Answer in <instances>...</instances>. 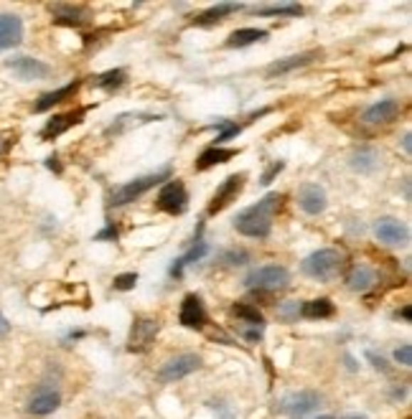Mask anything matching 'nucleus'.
Segmentation results:
<instances>
[{
    "label": "nucleus",
    "mask_w": 412,
    "mask_h": 419,
    "mask_svg": "<svg viewBox=\"0 0 412 419\" xmlns=\"http://www.w3.org/2000/svg\"><path fill=\"white\" fill-rule=\"evenodd\" d=\"M95 239H97V242H102V239H117V229H115V226H107V229L100 231Z\"/></svg>",
    "instance_id": "nucleus-36"
},
{
    "label": "nucleus",
    "mask_w": 412,
    "mask_h": 419,
    "mask_svg": "<svg viewBox=\"0 0 412 419\" xmlns=\"http://www.w3.org/2000/svg\"><path fill=\"white\" fill-rule=\"evenodd\" d=\"M54 21L56 23H66V26H79L84 23V18H82V11L79 8H72V6H59L54 11Z\"/></svg>",
    "instance_id": "nucleus-28"
},
{
    "label": "nucleus",
    "mask_w": 412,
    "mask_h": 419,
    "mask_svg": "<svg viewBox=\"0 0 412 419\" xmlns=\"http://www.w3.org/2000/svg\"><path fill=\"white\" fill-rule=\"evenodd\" d=\"M8 331H11V325H8V320L3 318V313H0V338L8 336Z\"/></svg>",
    "instance_id": "nucleus-37"
},
{
    "label": "nucleus",
    "mask_w": 412,
    "mask_h": 419,
    "mask_svg": "<svg viewBox=\"0 0 412 419\" xmlns=\"http://www.w3.org/2000/svg\"><path fill=\"white\" fill-rule=\"evenodd\" d=\"M77 89H79V82H74V84H66V87H61V89H56V92H48V95H43L41 100L36 102V112H46V110H51L54 105H59V102H64L66 97H72V95H77Z\"/></svg>",
    "instance_id": "nucleus-24"
},
{
    "label": "nucleus",
    "mask_w": 412,
    "mask_h": 419,
    "mask_svg": "<svg viewBox=\"0 0 412 419\" xmlns=\"http://www.w3.org/2000/svg\"><path fill=\"white\" fill-rule=\"evenodd\" d=\"M394 361L402 364V366H412V346L410 343H402L400 349L394 351Z\"/></svg>",
    "instance_id": "nucleus-33"
},
{
    "label": "nucleus",
    "mask_w": 412,
    "mask_h": 419,
    "mask_svg": "<svg viewBox=\"0 0 412 419\" xmlns=\"http://www.w3.org/2000/svg\"><path fill=\"white\" fill-rule=\"evenodd\" d=\"M298 206L303 208L308 216H318V213L326 211L329 206V198H326V191L318 184H303L298 191Z\"/></svg>",
    "instance_id": "nucleus-10"
},
{
    "label": "nucleus",
    "mask_w": 412,
    "mask_h": 419,
    "mask_svg": "<svg viewBox=\"0 0 412 419\" xmlns=\"http://www.w3.org/2000/svg\"><path fill=\"white\" fill-rule=\"evenodd\" d=\"M344 419H364V417H344Z\"/></svg>",
    "instance_id": "nucleus-41"
},
{
    "label": "nucleus",
    "mask_w": 412,
    "mask_h": 419,
    "mask_svg": "<svg viewBox=\"0 0 412 419\" xmlns=\"http://www.w3.org/2000/svg\"><path fill=\"white\" fill-rule=\"evenodd\" d=\"M97 87L100 89H117L125 84V71L122 69H112V71H105L102 77H97Z\"/></svg>",
    "instance_id": "nucleus-29"
},
{
    "label": "nucleus",
    "mask_w": 412,
    "mask_h": 419,
    "mask_svg": "<svg viewBox=\"0 0 412 419\" xmlns=\"http://www.w3.org/2000/svg\"><path fill=\"white\" fill-rule=\"evenodd\" d=\"M181 325L191 328V331H201L206 325V310H204V302L199 295H186L181 302V315H179Z\"/></svg>",
    "instance_id": "nucleus-11"
},
{
    "label": "nucleus",
    "mask_w": 412,
    "mask_h": 419,
    "mask_svg": "<svg viewBox=\"0 0 412 419\" xmlns=\"http://www.w3.org/2000/svg\"><path fill=\"white\" fill-rule=\"evenodd\" d=\"M341 265H344V257H341L336 249H318L311 257H305L300 270H303V275H308V277L329 282V280H334L336 275H339Z\"/></svg>",
    "instance_id": "nucleus-2"
},
{
    "label": "nucleus",
    "mask_w": 412,
    "mask_h": 419,
    "mask_svg": "<svg viewBox=\"0 0 412 419\" xmlns=\"http://www.w3.org/2000/svg\"><path fill=\"white\" fill-rule=\"evenodd\" d=\"M263 38H268V31H263V28H239L227 38V46L229 48H245V46H252V43H257V41H263Z\"/></svg>",
    "instance_id": "nucleus-21"
},
{
    "label": "nucleus",
    "mask_w": 412,
    "mask_h": 419,
    "mask_svg": "<svg viewBox=\"0 0 412 419\" xmlns=\"http://www.w3.org/2000/svg\"><path fill=\"white\" fill-rule=\"evenodd\" d=\"M260 16H300L303 8L298 3H280V6H268V8H260Z\"/></svg>",
    "instance_id": "nucleus-30"
},
{
    "label": "nucleus",
    "mask_w": 412,
    "mask_h": 419,
    "mask_svg": "<svg viewBox=\"0 0 412 419\" xmlns=\"http://www.w3.org/2000/svg\"><path fill=\"white\" fill-rule=\"evenodd\" d=\"M282 196L280 193H268L263 201H257L255 206L239 211L234 218V229L239 234L252 236V239H265L273 231V216L280 208Z\"/></svg>",
    "instance_id": "nucleus-1"
},
{
    "label": "nucleus",
    "mask_w": 412,
    "mask_h": 419,
    "mask_svg": "<svg viewBox=\"0 0 412 419\" xmlns=\"http://www.w3.org/2000/svg\"><path fill=\"white\" fill-rule=\"evenodd\" d=\"M112 285H115V290H132L137 285V275L135 272H127V275H117V277L112 280Z\"/></svg>",
    "instance_id": "nucleus-31"
},
{
    "label": "nucleus",
    "mask_w": 412,
    "mask_h": 419,
    "mask_svg": "<svg viewBox=\"0 0 412 419\" xmlns=\"http://www.w3.org/2000/svg\"><path fill=\"white\" fill-rule=\"evenodd\" d=\"M316 419H334V417H316Z\"/></svg>",
    "instance_id": "nucleus-42"
},
{
    "label": "nucleus",
    "mask_w": 412,
    "mask_h": 419,
    "mask_svg": "<svg viewBox=\"0 0 412 419\" xmlns=\"http://www.w3.org/2000/svg\"><path fill=\"white\" fill-rule=\"evenodd\" d=\"M221 127H224V132H221L219 137H216V142H224V140H229V137H234L239 132V124H232V122H224V120H221Z\"/></svg>",
    "instance_id": "nucleus-35"
},
{
    "label": "nucleus",
    "mask_w": 412,
    "mask_h": 419,
    "mask_svg": "<svg viewBox=\"0 0 412 419\" xmlns=\"http://www.w3.org/2000/svg\"><path fill=\"white\" fill-rule=\"evenodd\" d=\"M206 252H209V244L199 239V242L194 244V247L189 249V252H186L184 257H179V260L174 262V267H171V275H174V277H181V275H184V267H186V265H191V262H199Z\"/></svg>",
    "instance_id": "nucleus-25"
},
{
    "label": "nucleus",
    "mask_w": 412,
    "mask_h": 419,
    "mask_svg": "<svg viewBox=\"0 0 412 419\" xmlns=\"http://www.w3.org/2000/svg\"><path fill=\"white\" fill-rule=\"evenodd\" d=\"M369 359L374 361V366H376V368H382V371H387V366H384V359H376V356H371V354H369Z\"/></svg>",
    "instance_id": "nucleus-39"
},
{
    "label": "nucleus",
    "mask_w": 412,
    "mask_h": 419,
    "mask_svg": "<svg viewBox=\"0 0 412 419\" xmlns=\"http://www.w3.org/2000/svg\"><path fill=\"white\" fill-rule=\"evenodd\" d=\"M237 11H242L239 3H221V6L209 8L206 13L194 18V26H214V23H219L224 16H232V13H237Z\"/></svg>",
    "instance_id": "nucleus-20"
},
{
    "label": "nucleus",
    "mask_w": 412,
    "mask_h": 419,
    "mask_svg": "<svg viewBox=\"0 0 412 419\" xmlns=\"http://www.w3.org/2000/svg\"><path fill=\"white\" fill-rule=\"evenodd\" d=\"M8 69L13 74H19L21 79H26V82H31V79H46L51 74V69L43 61L31 59V56H16V59L8 61Z\"/></svg>",
    "instance_id": "nucleus-12"
},
{
    "label": "nucleus",
    "mask_w": 412,
    "mask_h": 419,
    "mask_svg": "<svg viewBox=\"0 0 412 419\" xmlns=\"http://www.w3.org/2000/svg\"><path fill=\"white\" fill-rule=\"evenodd\" d=\"M61 404V394L51 386H41L38 391H33V396L28 399V412L31 414H51L56 412Z\"/></svg>",
    "instance_id": "nucleus-15"
},
{
    "label": "nucleus",
    "mask_w": 412,
    "mask_h": 419,
    "mask_svg": "<svg viewBox=\"0 0 412 419\" xmlns=\"http://www.w3.org/2000/svg\"><path fill=\"white\" fill-rule=\"evenodd\" d=\"M186 206H189V193H186V186L181 181H168L166 186L158 193V208L171 216L176 213H184Z\"/></svg>",
    "instance_id": "nucleus-8"
},
{
    "label": "nucleus",
    "mask_w": 412,
    "mask_h": 419,
    "mask_svg": "<svg viewBox=\"0 0 412 419\" xmlns=\"http://www.w3.org/2000/svg\"><path fill=\"white\" fill-rule=\"evenodd\" d=\"M201 366V359L196 354H181L174 356V359H168L161 368H158V378H161L163 384H174L179 378H186L189 373H194L196 368Z\"/></svg>",
    "instance_id": "nucleus-6"
},
{
    "label": "nucleus",
    "mask_w": 412,
    "mask_h": 419,
    "mask_svg": "<svg viewBox=\"0 0 412 419\" xmlns=\"http://www.w3.org/2000/svg\"><path fill=\"white\" fill-rule=\"evenodd\" d=\"M313 59H316V53H300V56H287V59L270 64V66H268V74H270V77H275V74L280 77V74H287V71L300 69V66L311 64Z\"/></svg>",
    "instance_id": "nucleus-22"
},
{
    "label": "nucleus",
    "mask_w": 412,
    "mask_h": 419,
    "mask_svg": "<svg viewBox=\"0 0 412 419\" xmlns=\"http://www.w3.org/2000/svg\"><path fill=\"white\" fill-rule=\"evenodd\" d=\"M232 313L237 315L242 323L252 325V328H263V325H265L263 313H260L255 305H247V302H237V305L232 307Z\"/></svg>",
    "instance_id": "nucleus-26"
},
{
    "label": "nucleus",
    "mask_w": 412,
    "mask_h": 419,
    "mask_svg": "<svg viewBox=\"0 0 412 419\" xmlns=\"http://www.w3.org/2000/svg\"><path fill=\"white\" fill-rule=\"evenodd\" d=\"M412 135H410V132H405V137H402V148H405V153H410V150H412Z\"/></svg>",
    "instance_id": "nucleus-38"
},
{
    "label": "nucleus",
    "mask_w": 412,
    "mask_h": 419,
    "mask_svg": "<svg viewBox=\"0 0 412 419\" xmlns=\"http://www.w3.org/2000/svg\"><path fill=\"white\" fill-rule=\"evenodd\" d=\"M278 315H280V318H285V320H293V318H298V315H300V307H298V302H293V300L282 302V305L278 307Z\"/></svg>",
    "instance_id": "nucleus-32"
},
{
    "label": "nucleus",
    "mask_w": 412,
    "mask_h": 419,
    "mask_svg": "<svg viewBox=\"0 0 412 419\" xmlns=\"http://www.w3.org/2000/svg\"><path fill=\"white\" fill-rule=\"evenodd\" d=\"M242 186H245V176H242V173H234V176L224 178V184H221L219 189H216L214 198H211V203H209V213L224 211V208H227L229 203H232L234 198L239 196Z\"/></svg>",
    "instance_id": "nucleus-9"
},
{
    "label": "nucleus",
    "mask_w": 412,
    "mask_h": 419,
    "mask_svg": "<svg viewBox=\"0 0 412 419\" xmlns=\"http://www.w3.org/2000/svg\"><path fill=\"white\" fill-rule=\"evenodd\" d=\"M282 168H285V163H282V160H278V163H273V166H270L268 171L263 173V178H260V184H263V186H270V184H273V178L278 176V173H280Z\"/></svg>",
    "instance_id": "nucleus-34"
},
{
    "label": "nucleus",
    "mask_w": 412,
    "mask_h": 419,
    "mask_svg": "<svg viewBox=\"0 0 412 419\" xmlns=\"http://www.w3.org/2000/svg\"><path fill=\"white\" fill-rule=\"evenodd\" d=\"M374 282H376L374 270H371V267H366V265L352 267V272H349V277H347L349 290H354V292H366V290H369Z\"/></svg>",
    "instance_id": "nucleus-18"
},
{
    "label": "nucleus",
    "mask_w": 412,
    "mask_h": 419,
    "mask_svg": "<svg viewBox=\"0 0 412 419\" xmlns=\"http://www.w3.org/2000/svg\"><path fill=\"white\" fill-rule=\"evenodd\" d=\"M166 178H168V168H163V171H158V173H150V176L135 178V181H127V184L117 186V189L112 191L110 203H112V206H125V203L135 201V198H140L143 193H148L150 189H156Z\"/></svg>",
    "instance_id": "nucleus-3"
},
{
    "label": "nucleus",
    "mask_w": 412,
    "mask_h": 419,
    "mask_svg": "<svg viewBox=\"0 0 412 419\" xmlns=\"http://www.w3.org/2000/svg\"><path fill=\"white\" fill-rule=\"evenodd\" d=\"M400 115V102L397 100H382L371 105L364 112V122L369 124H382V122H392L394 117Z\"/></svg>",
    "instance_id": "nucleus-16"
},
{
    "label": "nucleus",
    "mask_w": 412,
    "mask_h": 419,
    "mask_svg": "<svg viewBox=\"0 0 412 419\" xmlns=\"http://www.w3.org/2000/svg\"><path fill=\"white\" fill-rule=\"evenodd\" d=\"M234 155H237V150L209 148V150H204V153L199 155L196 168H199V171H206V168H211V166H221V163H227V160H232Z\"/></svg>",
    "instance_id": "nucleus-23"
},
{
    "label": "nucleus",
    "mask_w": 412,
    "mask_h": 419,
    "mask_svg": "<svg viewBox=\"0 0 412 419\" xmlns=\"http://www.w3.org/2000/svg\"><path fill=\"white\" fill-rule=\"evenodd\" d=\"M402 320H407V323H410V305H405V307H402Z\"/></svg>",
    "instance_id": "nucleus-40"
},
{
    "label": "nucleus",
    "mask_w": 412,
    "mask_h": 419,
    "mask_svg": "<svg viewBox=\"0 0 412 419\" xmlns=\"http://www.w3.org/2000/svg\"><path fill=\"white\" fill-rule=\"evenodd\" d=\"M23 38V21L13 13H0V48L19 46Z\"/></svg>",
    "instance_id": "nucleus-14"
},
{
    "label": "nucleus",
    "mask_w": 412,
    "mask_h": 419,
    "mask_svg": "<svg viewBox=\"0 0 412 419\" xmlns=\"http://www.w3.org/2000/svg\"><path fill=\"white\" fill-rule=\"evenodd\" d=\"M334 302L329 297H316V300H308L300 305V315L308 320H323V318H331L334 315Z\"/></svg>",
    "instance_id": "nucleus-19"
},
{
    "label": "nucleus",
    "mask_w": 412,
    "mask_h": 419,
    "mask_svg": "<svg viewBox=\"0 0 412 419\" xmlns=\"http://www.w3.org/2000/svg\"><path fill=\"white\" fill-rule=\"evenodd\" d=\"M352 168L359 173H371L376 168V153L371 148H361L352 155Z\"/></svg>",
    "instance_id": "nucleus-27"
},
{
    "label": "nucleus",
    "mask_w": 412,
    "mask_h": 419,
    "mask_svg": "<svg viewBox=\"0 0 412 419\" xmlns=\"http://www.w3.org/2000/svg\"><path fill=\"white\" fill-rule=\"evenodd\" d=\"M321 407V396L316 391H293V394L282 396L280 412L290 419H305Z\"/></svg>",
    "instance_id": "nucleus-5"
},
{
    "label": "nucleus",
    "mask_w": 412,
    "mask_h": 419,
    "mask_svg": "<svg viewBox=\"0 0 412 419\" xmlns=\"http://www.w3.org/2000/svg\"><path fill=\"white\" fill-rule=\"evenodd\" d=\"M82 110L79 112H66V115H56V117H51L46 122V127H43L41 135L46 137V140H51V137H59L61 132H66L69 127H74V124L82 122Z\"/></svg>",
    "instance_id": "nucleus-17"
},
{
    "label": "nucleus",
    "mask_w": 412,
    "mask_h": 419,
    "mask_svg": "<svg viewBox=\"0 0 412 419\" xmlns=\"http://www.w3.org/2000/svg\"><path fill=\"white\" fill-rule=\"evenodd\" d=\"M374 234L379 242L384 244H405L407 242V226L402 224L400 218L384 216L374 224Z\"/></svg>",
    "instance_id": "nucleus-13"
},
{
    "label": "nucleus",
    "mask_w": 412,
    "mask_h": 419,
    "mask_svg": "<svg viewBox=\"0 0 412 419\" xmlns=\"http://www.w3.org/2000/svg\"><path fill=\"white\" fill-rule=\"evenodd\" d=\"M158 333H161V323H158L156 318H137L135 323H132L127 349H130L132 354H145V351H150V346L156 343Z\"/></svg>",
    "instance_id": "nucleus-7"
},
{
    "label": "nucleus",
    "mask_w": 412,
    "mask_h": 419,
    "mask_svg": "<svg viewBox=\"0 0 412 419\" xmlns=\"http://www.w3.org/2000/svg\"><path fill=\"white\" fill-rule=\"evenodd\" d=\"M245 285L250 290H260V292H278V290H285L290 285V272L278 265L257 267L247 275Z\"/></svg>",
    "instance_id": "nucleus-4"
}]
</instances>
